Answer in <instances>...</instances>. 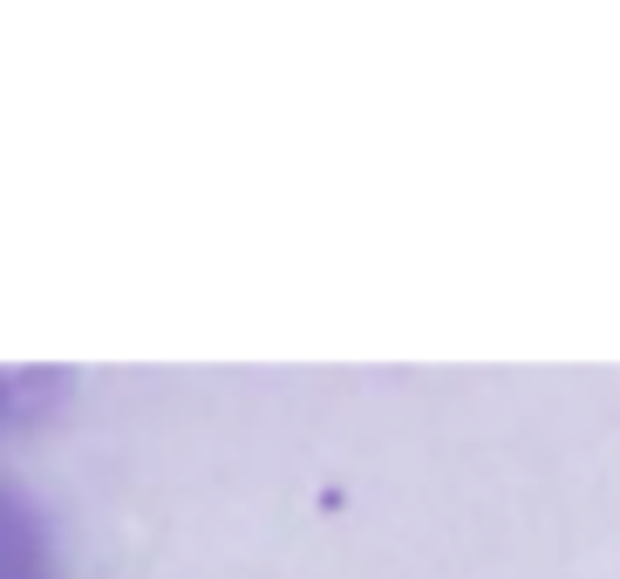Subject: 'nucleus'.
Returning a JSON list of instances; mask_svg holds the SVG:
<instances>
[{
  "label": "nucleus",
  "mask_w": 620,
  "mask_h": 579,
  "mask_svg": "<svg viewBox=\"0 0 620 579\" xmlns=\"http://www.w3.org/2000/svg\"><path fill=\"white\" fill-rule=\"evenodd\" d=\"M0 579H49V538L28 497L0 484Z\"/></svg>",
  "instance_id": "nucleus-1"
},
{
  "label": "nucleus",
  "mask_w": 620,
  "mask_h": 579,
  "mask_svg": "<svg viewBox=\"0 0 620 579\" xmlns=\"http://www.w3.org/2000/svg\"><path fill=\"white\" fill-rule=\"evenodd\" d=\"M62 389L55 375H0V422H21L28 409H42Z\"/></svg>",
  "instance_id": "nucleus-2"
}]
</instances>
